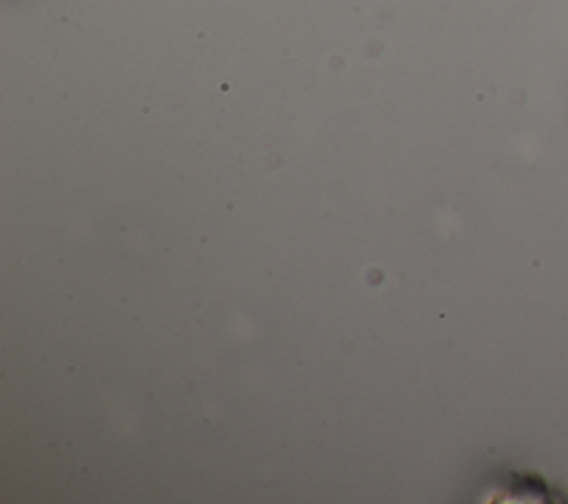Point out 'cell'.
<instances>
[]
</instances>
